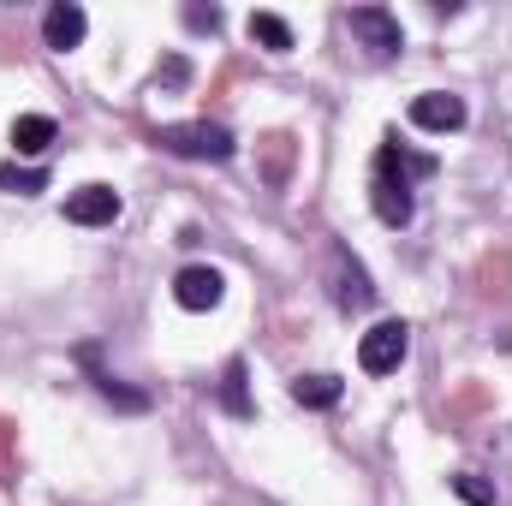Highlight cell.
I'll return each instance as SVG.
<instances>
[{"label": "cell", "instance_id": "d6986e66", "mask_svg": "<svg viewBox=\"0 0 512 506\" xmlns=\"http://www.w3.org/2000/svg\"><path fill=\"white\" fill-rule=\"evenodd\" d=\"M185 24H191V30H209V36H215V30H221V12H215V6H185Z\"/></svg>", "mask_w": 512, "mask_h": 506}, {"label": "cell", "instance_id": "9c48e42d", "mask_svg": "<svg viewBox=\"0 0 512 506\" xmlns=\"http://www.w3.org/2000/svg\"><path fill=\"white\" fill-rule=\"evenodd\" d=\"M411 126L423 131H459L465 126V96H447V90H429L411 102Z\"/></svg>", "mask_w": 512, "mask_h": 506}, {"label": "cell", "instance_id": "8992f818", "mask_svg": "<svg viewBox=\"0 0 512 506\" xmlns=\"http://www.w3.org/2000/svg\"><path fill=\"white\" fill-rule=\"evenodd\" d=\"M120 191L114 185H78L72 197H66V221L72 227H114L120 221Z\"/></svg>", "mask_w": 512, "mask_h": 506}, {"label": "cell", "instance_id": "4fadbf2b", "mask_svg": "<svg viewBox=\"0 0 512 506\" xmlns=\"http://www.w3.org/2000/svg\"><path fill=\"white\" fill-rule=\"evenodd\" d=\"M245 30H251V42H262L268 54H286V48H292V24H286L280 12H251Z\"/></svg>", "mask_w": 512, "mask_h": 506}, {"label": "cell", "instance_id": "5b68a950", "mask_svg": "<svg viewBox=\"0 0 512 506\" xmlns=\"http://www.w3.org/2000/svg\"><path fill=\"white\" fill-rule=\"evenodd\" d=\"M405 352H411V328H405V322H376V328L358 340L364 376H393V370L405 364Z\"/></svg>", "mask_w": 512, "mask_h": 506}, {"label": "cell", "instance_id": "9a60e30c", "mask_svg": "<svg viewBox=\"0 0 512 506\" xmlns=\"http://www.w3.org/2000/svg\"><path fill=\"white\" fill-rule=\"evenodd\" d=\"M0 191H12V197H36V191H48V173H42V167H18V161H6V167H0Z\"/></svg>", "mask_w": 512, "mask_h": 506}, {"label": "cell", "instance_id": "ba28073f", "mask_svg": "<svg viewBox=\"0 0 512 506\" xmlns=\"http://www.w3.org/2000/svg\"><path fill=\"white\" fill-rule=\"evenodd\" d=\"M84 30H90V18H84V6H78V0H54V6L42 12V42H48L54 54L78 48V42H84Z\"/></svg>", "mask_w": 512, "mask_h": 506}, {"label": "cell", "instance_id": "ac0fdd59", "mask_svg": "<svg viewBox=\"0 0 512 506\" xmlns=\"http://www.w3.org/2000/svg\"><path fill=\"white\" fill-rule=\"evenodd\" d=\"M161 84H167V90H179V84H191V66H185L179 54H167V60L155 66V90H161Z\"/></svg>", "mask_w": 512, "mask_h": 506}, {"label": "cell", "instance_id": "52a82bcc", "mask_svg": "<svg viewBox=\"0 0 512 506\" xmlns=\"http://www.w3.org/2000/svg\"><path fill=\"white\" fill-rule=\"evenodd\" d=\"M221 292H227V280H221V268H209V262H191V268H179V280H173V298H179L185 310H215Z\"/></svg>", "mask_w": 512, "mask_h": 506}, {"label": "cell", "instance_id": "3957f363", "mask_svg": "<svg viewBox=\"0 0 512 506\" xmlns=\"http://www.w3.org/2000/svg\"><path fill=\"white\" fill-rule=\"evenodd\" d=\"M346 30H352V42H358L370 60H393V54L405 48V30H399V18H393L387 6H352V12H346Z\"/></svg>", "mask_w": 512, "mask_h": 506}, {"label": "cell", "instance_id": "30bf717a", "mask_svg": "<svg viewBox=\"0 0 512 506\" xmlns=\"http://www.w3.org/2000/svg\"><path fill=\"white\" fill-rule=\"evenodd\" d=\"M78 364L90 370L96 393H102V399H114L120 411H149V393H137V387H120V381H114L108 370H102V364H96V346H78Z\"/></svg>", "mask_w": 512, "mask_h": 506}, {"label": "cell", "instance_id": "7c38bea8", "mask_svg": "<svg viewBox=\"0 0 512 506\" xmlns=\"http://www.w3.org/2000/svg\"><path fill=\"white\" fill-rule=\"evenodd\" d=\"M292 399L304 411H328V405H340V376H298L292 381Z\"/></svg>", "mask_w": 512, "mask_h": 506}, {"label": "cell", "instance_id": "5bb4252c", "mask_svg": "<svg viewBox=\"0 0 512 506\" xmlns=\"http://www.w3.org/2000/svg\"><path fill=\"white\" fill-rule=\"evenodd\" d=\"M221 411H233V417H251V387H245V358H233L227 364V376H221Z\"/></svg>", "mask_w": 512, "mask_h": 506}, {"label": "cell", "instance_id": "e0dca14e", "mask_svg": "<svg viewBox=\"0 0 512 506\" xmlns=\"http://www.w3.org/2000/svg\"><path fill=\"white\" fill-rule=\"evenodd\" d=\"M262 143H268V179L280 185V179H286V155H292V137H286V131H274V137H262Z\"/></svg>", "mask_w": 512, "mask_h": 506}, {"label": "cell", "instance_id": "2e32d148", "mask_svg": "<svg viewBox=\"0 0 512 506\" xmlns=\"http://www.w3.org/2000/svg\"><path fill=\"white\" fill-rule=\"evenodd\" d=\"M453 495L471 501V506H495V483H483L477 471H459V477H453Z\"/></svg>", "mask_w": 512, "mask_h": 506}, {"label": "cell", "instance_id": "7a4b0ae2", "mask_svg": "<svg viewBox=\"0 0 512 506\" xmlns=\"http://www.w3.org/2000/svg\"><path fill=\"white\" fill-rule=\"evenodd\" d=\"M155 149H167V155H179V161H233V131L227 126H209V120H197V126H155Z\"/></svg>", "mask_w": 512, "mask_h": 506}, {"label": "cell", "instance_id": "277c9868", "mask_svg": "<svg viewBox=\"0 0 512 506\" xmlns=\"http://www.w3.org/2000/svg\"><path fill=\"white\" fill-rule=\"evenodd\" d=\"M328 298H334V310H346V316L376 304V286H370L364 262L346 251V245H334V251H328Z\"/></svg>", "mask_w": 512, "mask_h": 506}, {"label": "cell", "instance_id": "6da1fadb", "mask_svg": "<svg viewBox=\"0 0 512 506\" xmlns=\"http://www.w3.org/2000/svg\"><path fill=\"white\" fill-rule=\"evenodd\" d=\"M429 173H435V155H417V149H405L399 137H387L382 149H376V167H370V203H376V221H382V227H411V215H417L411 185L429 179Z\"/></svg>", "mask_w": 512, "mask_h": 506}, {"label": "cell", "instance_id": "8fae6325", "mask_svg": "<svg viewBox=\"0 0 512 506\" xmlns=\"http://www.w3.org/2000/svg\"><path fill=\"white\" fill-rule=\"evenodd\" d=\"M54 137H60V126H54L48 114H18V120H12V149H18V155H42Z\"/></svg>", "mask_w": 512, "mask_h": 506}]
</instances>
